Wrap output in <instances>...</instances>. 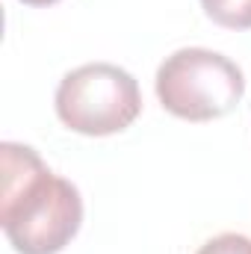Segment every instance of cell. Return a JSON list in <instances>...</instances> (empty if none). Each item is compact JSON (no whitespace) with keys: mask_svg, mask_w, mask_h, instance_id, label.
<instances>
[{"mask_svg":"<svg viewBox=\"0 0 251 254\" xmlns=\"http://www.w3.org/2000/svg\"><path fill=\"white\" fill-rule=\"evenodd\" d=\"M0 160V222L12 249L18 254L63 252L83 222V198L77 187L57 178L27 145L3 142Z\"/></svg>","mask_w":251,"mask_h":254,"instance_id":"6da1fadb","label":"cell"},{"mask_svg":"<svg viewBox=\"0 0 251 254\" xmlns=\"http://www.w3.org/2000/svg\"><path fill=\"white\" fill-rule=\"evenodd\" d=\"M246 92L237 63L207 48H184L166 57L157 71L160 104L187 122H213L228 116Z\"/></svg>","mask_w":251,"mask_h":254,"instance_id":"7a4b0ae2","label":"cell"},{"mask_svg":"<svg viewBox=\"0 0 251 254\" xmlns=\"http://www.w3.org/2000/svg\"><path fill=\"white\" fill-rule=\"evenodd\" d=\"M142 110L139 83L125 68L92 63L68 71L57 89V116L68 130L83 136L122 133Z\"/></svg>","mask_w":251,"mask_h":254,"instance_id":"3957f363","label":"cell"},{"mask_svg":"<svg viewBox=\"0 0 251 254\" xmlns=\"http://www.w3.org/2000/svg\"><path fill=\"white\" fill-rule=\"evenodd\" d=\"M204 12L228 30H251V0H201Z\"/></svg>","mask_w":251,"mask_h":254,"instance_id":"277c9868","label":"cell"},{"mask_svg":"<svg viewBox=\"0 0 251 254\" xmlns=\"http://www.w3.org/2000/svg\"><path fill=\"white\" fill-rule=\"evenodd\" d=\"M198 254H251V240L243 234H219L207 240Z\"/></svg>","mask_w":251,"mask_h":254,"instance_id":"5b68a950","label":"cell"},{"mask_svg":"<svg viewBox=\"0 0 251 254\" xmlns=\"http://www.w3.org/2000/svg\"><path fill=\"white\" fill-rule=\"evenodd\" d=\"M21 3H27V6H51L57 0H21Z\"/></svg>","mask_w":251,"mask_h":254,"instance_id":"8992f818","label":"cell"}]
</instances>
